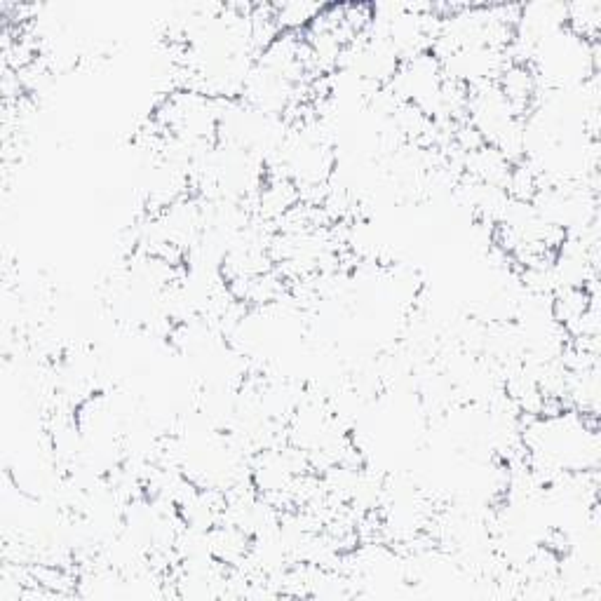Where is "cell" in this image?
I'll return each instance as SVG.
<instances>
[{"label":"cell","instance_id":"6da1fadb","mask_svg":"<svg viewBox=\"0 0 601 601\" xmlns=\"http://www.w3.org/2000/svg\"><path fill=\"white\" fill-rule=\"evenodd\" d=\"M209 536V555L216 562L228 566V569H238L245 564V559L252 550V536L247 531H242L240 526L219 522L207 531Z\"/></svg>","mask_w":601,"mask_h":601},{"label":"cell","instance_id":"7a4b0ae2","mask_svg":"<svg viewBox=\"0 0 601 601\" xmlns=\"http://www.w3.org/2000/svg\"><path fill=\"white\" fill-rule=\"evenodd\" d=\"M322 3H308V0H292V3L273 5L275 26L280 33H303L320 15Z\"/></svg>","mask_w":601,"mask_h":601},{"label":"cell","instance_id":"3957f363","mask_svg":"<svg viewBox=\"0 0 601 601\" xmlns=\"http://www.w3.org/2000/svg\"><path fill=\"white\" fill-rule=\"evenodd\" d=\"M566 29L576 36L599 43L601 36V3L597 0H583V3L566 5Z\"/></svg>","mask_w":601,"mask_h":601}]
</instances>
